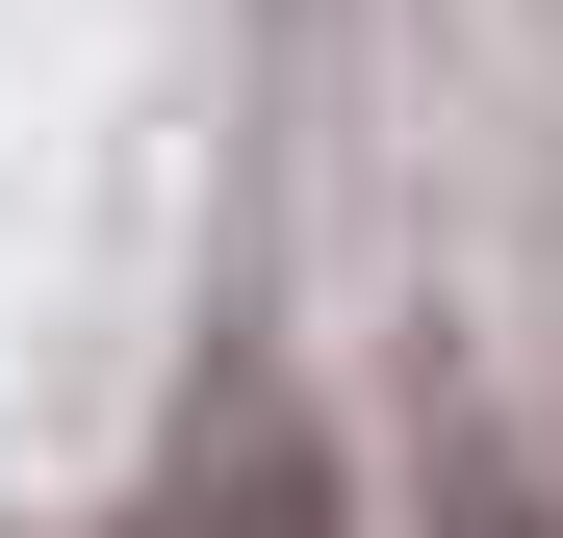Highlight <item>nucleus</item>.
Wrapping results in <instances>:
<instances>
[{
	"label": "nucleus",
	"mask_w": 563,
	"mask_h": 538,
	"mask_svg": "<svg viewBox=\"0 0 563 538\" xmlns=\"http://www.w3.org/2000/svg\"><path fill=\"white\" fill-rule=\"evenodd\" d=\"M154 538H358L333 513V436L282 410V385H206V436H179V513Z\"/></svg>",
	"instance_id": "1"
}]
</instances>
